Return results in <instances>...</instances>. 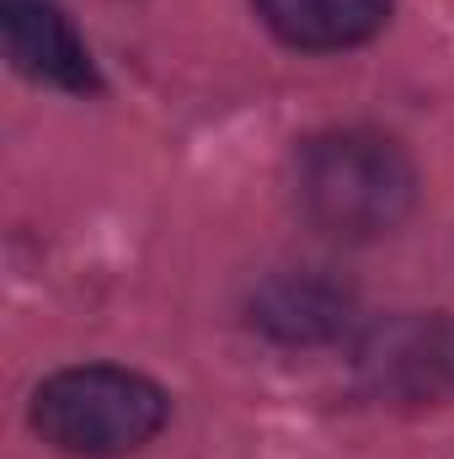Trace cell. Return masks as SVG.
I'll return each instance as SVG.
<instances>
[{"label":"cell","mask_w":454,"mask_h":459,"mask_svg":"<svg viewBox=\"0 0 454 459\" xmlns=\"http://www.w3.org/2000/svg\"><path fill=\"white\" fill-rule=\"evenodd\" d=\"M294 204L310 230L363 246L412 220L417 166L380 128H321L294 150Z\"/></svg>","instance_id":"6da1fadb"},{"label":"cell","mask_w":454,"mask_h":459,"mask_svg":"<svg viewBox=\"0 0 454 459\" xmlns=\"http://www.w3.org/2000/svg\"><path fill=\"white\" fill-rule=\"evenodd\" d=\"M171 395L123 363H70L32 390V433L70 459H123L161 438Z\"/></svg>","instance_id":"7a4b0ae2"},{"label":"cell","mask_w":454,"mask_h":459,"mask_svg":"<svg viewBox=\"0 0 454 459\" xmlns=\"http://www.w3.org/2000/svg\"><path fill=\"white\" fill-rule=\"evenodd\" d=\"M353 379L369 401L423 411L454 401V316L396 310L353 332Z\"/></svg>","instance_id":"3957f363"},{"label":"cell","mask_w":454,"mask_h":459,"mask_svg":"<svg viewBox=\"0 0 454 459\" xmlns=\"http://www.w3.org/2000/svg\"><path fill=\"white\" fill-rule=\"evenodd\" d=\"M251 326L262 337L284 347H316V342H337L353 332V316H358V299L353 289L337 283L332 273L321 267H284V273H267L257 289H251V305H246Z\"/></svg>","instance_id":"277c9868"},{"label":"cell","mask_w":454,"mask_h":459,"mask_svg":"<svg viewBox=\"0 0 454 459\" xmlns=\"http://www.w3.org/2000/svg\"><path fill=\"white\" fill-rule=\"evenodd\" d=\"M0 32H5L11 65L27 81L54 86V91H70V97L102 91V75H97L92 48L81 43L75 22L54 0H0Z\"/></svg>","instance_id":"5b68a950"},{"label":"cell","mask_w":454,"mask_h":459,"mask_svg":"<svg viewBox=\"0 0 454 459\" xmlns=\"http://www.w3.org/2000/svg\"><path fill=\"white\" fill-rule=\"evenodd\" d=\"M396 0H251L262 27L300 54H337L385 32Z\"/></svg>","instance_id":"8992f818"}]
</instances>
